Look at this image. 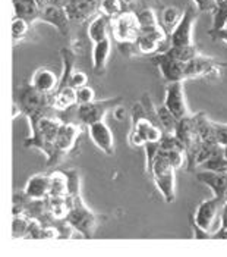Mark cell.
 <instances>
[{"mask_svg":"<svg viewBox=\"0 0 227 257\" xmlns=\"http://www.w3.org/2000/svg\"><path fill=\"white\" fill-rule=\"evenodd\" d=\"M152 63L158 68L160 74L163 79L169 84V82H177V81H185V62L176 60L167 56L164 52L161 53H155L152 56Z\"/></svg>","mask_w":227,"mask_h":257,"instance_id":"4fadbf2b","label":"cell"},{"mask_svg":"<svg viewBox=\"0 0 227 257\" xmlns=\"http://www.w3.org/2000/svg\"><path fill=\"white\" fill-rule=\"evenodd\" d=\"M110 33L117 44H126L135 43L139 33L141 25L136 12L132 11H123L119 15L110 20Z\"/></svg>","mask_w":227,"mask_h":257,"instance_id":"ba28073f","label":"cell"},{"mask_svg":"<svg viewBox=\"0 0 227 257\" xmlns=\"http://www.w3.org/2000/svg\"><path fill=\"white\" fill-rule=\"evenodd\" d=\"M76 106H78L76 88L71 85L60 87L52 94V109L59 112L60 115L69 112L72 107H76Z\"/></svg>","mask_w":227,"mask_h":257,"instance_id":"ac0fdd59","label":"cell"},{"mask_svg":"<svg viewBox=\"0 0 227 257\" xmlns=\"http://www.w3.org/2000/svg\"><path fill=\"white\" fill-rule=\"evenodd\" d=\"M122 97H110V99L94 100L91 103L78 104L76 106V118L84 125H91L95 122L104 120L106 115L112 112L117 104H122Z\"/></svg>","mask_w":227,"mask_h":257,"instance_id":"30bf717a","label":"cell"},{"mask_svg":"<svg viewBox=\"0 0 227 257\" xmlns=\"http://www.w3.org/2000/svg\"><path fill=\"white\" fill-rule=\"evenodd\" d=\"M211 238H214V239H227V228H223V226H220V229L218 231H215L214 234H211Z\"/></svg>","mask_w":227,"mask_h":257,"instance_id":"e575fe53","label":"cell"},{"mask_svg":"<svg viewBox=\"0 0 227 257\" xmlns=\"http://www.w3.org/2000/svg\"><path fill=\"white\" fill-rule=\"evenodd\" d=\"M46 3V0H14L15 17L24 18L33 24L34 21H38L40 11Z\"/></svg>","mask_w":227,"mask_h":257,"instance_id":"44dd1931","label":"cell"},{"mask_svg":"<svg viewBox=\"0 0 227 257\" xmlns=\"http://www.w3.org/2000/svg\"><path fill=\"white\" fill-rule=\"evenodd\" d=\"M183 15V11H180L176 6H167L161 11V17H160V25L163 27V30L170 36L173 28L177 25V22L180 21Z\"/></svg>","mask_w":227,"mask_h":257,"instance_id":"4316f807","label":"cell"},{"mask_svg":"<svg viewBox=\"0 0 227 257\" xmlns=\"http://www.w3.org/2000/svg\"><path fill=\"white\" fill-rule=\"evenodd\" d=\"M69 196V177L68 172L55 171L50 174V194L49 197Z\"/></svg>","mask_w":227,"mask_h":257,"instance_id":"cb8c5ba5","label":"cell"},{"mask_svg":"<svg viewBox=\"0 0 227 257\" xmlns=\"http://www.w3.org/2000/svg\"><path fill=\"white\" fill-rule=\"evenodd\" d=\"M49 3H55V5H59V6H66V3H68V0H47Z\"/></svg>","mask_w":227,"mask_h":257,"instance_id":"74e56055","label":"cell"},{"mask_svg":"<svg viewBox=\"0 0 227 257\" xmlns=\"http://www.w3.org/2000/svg\"><path fill=\"white\" fill-rule=\"evenodd\" d=\"M109 31H110V18L97 14V17L93 18V21L88 25V39L94 43H98L101 40L107 39L109 37Z\"/></svg>","mask_w":227,"mask_h":257,"instance_id":"603a6c76","label":"cell"},{"mask_svg":"<svg viewBox=\"0 0 227 257\" xmlns=\"http://www.w3.org/2000/svg\"><path fill=\"white\" fill-rule=\"evenodd\" d=\"M196 178H198L199 182H202L207 187H209L215 197H220L224 200V194L227 193V174L202 169V171L196 172Z\"/></svg>","mask_w":227,"mask_h":257,"instance_id":"ffe728a7","label":"cell"},{"mask_svg":"<svg viewBox=\"0 0 227 257\" xmlns=\"http://www.w3.org/2000/svg\"><path fill=\"white\" fill-rule=\"evenodd\" d=\"M138 15V20H139V25H141V30H152V28H157L160 27L157 17H155V12L152 9H142L139 12H136Z\"/></svg>","mask_w":227,"mask_h":257,"instance_id":"f1b7e54d","label":"cell"},{"mask_svg":"<svg viewBox=\"0 0 227 257\" xmlns=\"http://www.w3.org/2000/svg\"><path fill=\"white\" fill-rule=\"evenodd\" d=\"M30 126H31V136L30 139L24 141L25 147H33L43 152L47 159L52 158L53 149H55V141L57 139L59 130L63 123V118L59 115H43L40 118L28 119Z\"/></svg>","mask_w":227,"mask_h":257,"instance_id":"6da1fadb","label":"cell"},{"mask_svg":"<svg viewBox=\"0 0 227 257\" xmlns=\"http://www.w3.org/2000/svg\"><path fill=\"white\" fill-rule=\"evenodd\" d=\"M38 21L55 27L62 36H66L69 33L71 22H72L69 20V17H68L63 6H59V5H55V3H49V2L41 8Z\"/></svg>","mask_w":227,"mask_h":257,"instance_id":"5bb4252c","label":"cell"},{"mask_svg":"<svg viewBox=\"0 0 227 257\" xmlns=\"http://www.w3.org/2000/svg\"><path fill=\"white\" fill-rule=\"evenodd\" d=\"M71 197H72V206L66 218V223L78 231L84 238H93L97 231L95 213L82 201L81 194L71 196Z\"/></svg>","mask_w":227,"mask_h":257,"instance_id":"277c9868","label":"cell"},{"mask_svg":"<svg viewBox=\"0 0 227 257\" xmlns=\"http://www.w3.org/2000/svg\"><path fill=\"white\" fill-rule=\"evenodd\" d=\"M69 85L74 87V88H81L84 85H88V75L82 71H78L75 69L74 74L71 75V79H69Z\"/></svg>","mask_w":227,"mask_h":257,"instance_id":"1f68e13d","label":"cell"},{"mask_svg":"<svg viewBox=\"0 0 227 257\" xmlns=\"http://www.w3.org/2000/svg\"><path fill=\"white\" fill-rule=\"evenodd\" d=\"M81 133L82 131H81L79 125H76L74 122L63 120V123L59 130L56 141H55L53 155H52V158L47 159V166H56L59 162H62L72 152Z\"/></svg>","mask_w":227,"mask_h":257,"instance_id":"9c48e42d","label":"cell"},{"mask_svg":"<svg viewBox=\"0 0 227 257\" xmlns=\"http://www.w3.org/2000/svg\"><path fill=\"white\" fill-rule=\"evenodd\" d=\"M76 97H78V104L91 103L95 100V91L90 85H84L76 90Z\"/></svg>","mask_w":227,"mask_h":257,"instance_id":"4dcf8cb0","label":"cell"},{"mask_svg":"<svg viewBox=\"0 0 227 257\" xmlns=\"http://www.w3.org/2000/svg\"><path fill=\"white\" fill-rule=\"evenodd\" d=\"M88 134L95 144V147H98L103 153H106L107 156H113L114 155V137L110 126L104 122H95L88 125Z\"/></svg>","mask_w":227,"mask_h":257,"instance_id":"9a60e30c","label":"cell"},{"mask_svg":"<svg viewBox=\"0 0 227 257\" xmlns=\"http://www.w3.org/2000/svg\"><path fill=\"white\" fill-rule=\"evenodd\" d=\"M120 12H123V0H100L98 3V14L110 20Z\"/></svg>","mask_w":227,"mask_h":257,"instance_id":"83f0119b","label":"cell"},{"mask_svg":"<svg viewBox=\"0 0 227 257\" xmlns=\"http://www.w3.org/2000/svg\"><path fill=\"white\" fill-rule=\"evenodd\" d=\"M224 68H226V65H223L217 59H212L209 56H204V55H198L196 58L186 62L185 75H186V79L204 78L209 82H217L223 78Z\"/></svg>","mask_w":227,"mask_h":257,"instance_id":"52a82bcc","label":"cell"},{"mask_svg":"<svg viewBox=\"0 0 227 257\" xmlns=\"http://www.w3.org/2000/svg\"><path fill=\"white\" fill-rule=\"evenodd\" d=\"M198 9L196 8H185L183 15L177 25L173 28L169 36V44L170 46H188L193 44V25L198 18Z\"/></svg>","mask_w":227,"mask_h":257,"instance_id":"8fae6325","label":"cell"},{"mask_svg":"<svg viewBox=\"0 0 227 257\" xmlns=\"http://www.w3.org/2000/svg\"><path fill=\"white\" fill-rule=\"evenodd\" d=\"M223 2H227V0H217V3H223Z\"/></svg>","mask_w":227,"mask_h":257,"instance_id":"ab89813d","label":"cell"},{"mask_svg":"<svg viewBox=\"0 0 227 257\" xmlns=\"http://www.w3.org/2000/svg\"><path fill=\"white\" fill-rule=\"evenodd\" d=\"M195 8L202 14H212L217 8V0H193Z\"/></svg>","mask_w":227,"mask_h":257,"instance_id":"d6a6232c","label":"cell"},{"mask_svg":"<svg viewBox=\"0 0 227 257\" xmlns=\"http://www.w3.org/2000/svg\"><path fill=\"white\" fill-rule=\"evenodd\" d=\"M30 25L31 24L24 18H19V17L14 18V21H12V37H14L15 43H18L19 40H22L27 36Z\"/></svg>","mask_w":227,"mask_h":257,"instance_id":"f546056e","label":"cell"},{"mask_svg":"<svg viewBox=\"0 0 227 257\" xmlns=\"http://www.w3.org/2000/svg\"><path fill=\"white\" fill-rule=\"evenodd\" d=\"M151 175L152 182L167 203H173L176 198V169L170 165L166 155L160 150L151 163L145 168Z\"/></svg>","mask_w":227,"mask_h":257,"instance_id":"3957f363","label":"cell"},{"mask_svg":"<svg viewBox=\"0 0 227 257\" xmlns=\"http://www.w3.org/2000/svg\"><path fill=\"white\" fill-rule=\"evenodd\" d=\"M112 113H113L114 119L119 120V122H123L125 119L128 118V110H126L122 104H117L113 110H112Z\"/></svg>","mask_w":227,"mask_h":257,"instance_id":"836d02e7","label":"cell"},{"mask_svg":"<svg viewBox=\"0 0 227 257\" xmlns=\"http://www.w3.org/2000/svg\"><path fill=\"white\" fill-rule=\"evenodd\" d=\"M100 0H68L65 11L72 22H84L98 14Z\"/></svg>","mask_w":227,"mask_h":257,"instance_id":"2e32d148","label":"cell"},{"mask_svg":"<svg viewBox=\"0 0 227 257\" xmlns=\"http://www.w3.org/2000/svg\"><path fill=\"white\" fill-rule=\"evenodd\" d=\"M50 194V174H37L28 179L24 196L31 200H46Z\"/></svg>","mask_w":227,"mask_h":257,"instance_id":"d6986e66","label":"cell"},{"mask_svg":"<svg viewBox=\"0 0 227 257\" xmlns=\"http://www.w3.org/2000/svg\"><path fill=\"white\" fill-rule=\"evenodd\" d=\"M167 56H170L173 59L180 60V62H189L190 59L196 58L198 55H201V52L198 50V47L195 44H188V46H170L166 52Z\"/></svg>","mask_w":227,"mask_h":257,"instance_id":"484cf974","label":"cell"},{"mask_svg":"<svg viewBox=\"0 0 227 257\" xmlns=\"http://www.w3.org/2000/svg\"><path fill=\"white\" fill-rule=\"evenodd\" d=\"M224 200L220 197L208 198L198 204L193 213V229L195 238H211V228L215 220V216L223 206Z\"/></svg>","mask_w":227,"mask_h":257,"instance_id":"8992f818","label":"cell"},{"mask_svg":"<svg viewBox=\"0 0 227 257\" xmlns=\"http://www.w3.org/2000/svg\"><path fill=\"white\" fill-rule=\"evenodd\" d=\"M131 118H132V126L128 136L129 144L135 147H144L147 143H158L161 140L164 131L148 118L141 101L133 104Z\"/></svg>","mask_w":227,"mask_h":257,"instance_id":"7a4b0ae2","label":"cell"},{"mask_svg":"<svg viewBox=\"0 0 227 257\" xmlns=\"http://www.w3.org/2000/svg\"><path fill=\"white\" fill-rule=\"evenodd\" d=\"M46 2H47V0H46Z\"/></svg>","mask_w":227,"mask_h":257,"instance_id":"60d3db41","label":"cell"},{"mask_svg":"<svg viewBox=\"0 0 227 257\" xmlns=\"http://www.w3.org/2000/svg\"><path fill=\"white\" fill-rule=\"evenodd\" d=\"M163 103L166 104V107L177 119H182L189 115L188 103H186V97H185L183 81L169 82L167 84L166 93H164V101Z\"/></svg>","mask_w":227,"mask_h":257,"instance_id":"7c38bea8","label":"cell"},{"mask_svg":"<svg viewBox=\"0 0 227 257\" xmlns=\"http://www.w3.org/2000/svg\"><path fill=\"white\" fill-rule=\"evenodd\" d=\"M221 226L227 228V203L224 201L221 206Z\"/></svg>","mask_w":227,"mask_h":257,"instance_id":"8d00e7d4","label":"cell"},{"mask_svg":"<svg viewBox=\"0 0 227 257\" xmlns=\"http://www.w3.org/2000/svg\"><path fill=\"white\" fill-rule=\"evenodd\" d=\"M110 50H112L110 37L93 44V69H94L95 74L101 75L106 71L107 60L110 56Z\"/></svg>","mask_w":227,"mask_h":257,"instance_id":"7402d4cb","label":"cell"},{"mask_svg":"<svg viewBox=\"0 0 227 257\" xmlns=\"http://www.w3.org/2000/svg\"><path fill=\"white\" fill-rule=\"evenodd\" d=\"M131 2H133V0H123V3H131Z\"/></svg>","mask_w":227,"mask_h":257,"instance_id":"f35d334b","label":"cell"},{"mask_svg":"<svg viewBox=\"0 0 227 257\" xmlns=\"http://www.w3.org/2000/svg\"><path fill=\"white\" fill-rule=\"evenodd\" d=\"M155 113H157V122H158L160 128L164 133L174 134V131L177 128V123H179V119L176 118L170 110L166 107L164 103L160 104V106H155Z\"/></svg>","mask_w":227,"mask_h":257,"instance_id":"d4e9b609","label":"cell"},{"mask_svg":"<svg viewBox=\"0 0 227 257\" xmlns=\"http://www.w3.org/2000/svg\"><path fill=\"white\" fill-rule=\"evenodd\" d=\"M21 115H24V110H22L21 104L15 100V103H14V106H12V116H14V119H18Z\"/></svg>","mask_w":227,"mask_h":257,"instance_id":"d590c367","label":"cell"},{"mask_svg":"<svg viewBox=\"0 0 227 257\" xmlns=\"http://www.w3.org/2000/svg\"><path fill=\"white\" fill-rule=\"evenodd\" d=\"M59 82L60 78L57 77L56 72H53L49 68H38L30 81V84L34 88H37L38 91L44 94H53L59 87Z\"/></svg>","mask_w":227,"mask_h":257,"instance_id":"e0dca14e","label":"cell"},{"mask_svg":"<svg viewBox=\"0 0 227 257\" xmlns=\"http://www.w3.org/2000/svg\"><path fill=\"white\" fill-rule=\"evenodd\" d=\"M17 96V101L21 104L28 119L47 115V110L52 109V94H44L38 91L31 84L18 87Z\"/></svg>","mask_w":227,"mask_h":257,"instance_id":"5b68a950","label":"cell"}]
</instances>
